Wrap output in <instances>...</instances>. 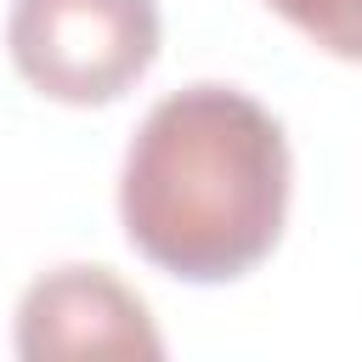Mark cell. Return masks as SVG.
Returning a JSON list of instances; mask_svg holds the SVG:
<instances>
[{
	"label": "cell",
	"instance_id": "6da1fadb",
	"mask_svg": "<svg viewBox=\"0 0 362 362\" xmlns=\"http://www.w3.org/2000/svg\"><path fill=\"white\" fill-rule=\"evenodd\" d=\"M283 124L232 85H181L141 119L119 221L141 260L181 283H232L255 272L288 215Z\"/></svg>",
	"mask_w": 362,
	"mask_h": 362
},
{
	"label": "cell",
	"instance_id": "7a4b0ae2",
	"mask_svg": "<svg viewBox=\"0 0 362 362\" xmlns=\"http://www.w3.org/2000/svg\"><path fill=\"white\" fill-rule=\"evenodd\" d=\"M6 51L17 74L68 107L119 102L158 57L153 0H11Z\"/></svg>",
	"mask_w": 362,
	"mask_h": 362
},
{
	"label": "cell",
	"instance_id": "3957f363",
	"mask_svg": "<svg viewBox=\"0 0 362 362\" xmlns=\"http://www.w3.org/2000/svg\"><path fill=\"white\" fill-rule=\"evenodd\" d=\"M147 305L107 266H57L17 305V356H158Z\"/></svg>",
	"mask_w": 362,
	"mask_h": 362
},
{
	"label": "cell",
	"instance_id": "277c9868",
	"mask_svg": "<svg viewBox=\"0 0 362 362\" xmlns=\"http://www.w3.org/2000/svg\"><path fill=\"white\" fill-rule=\"evenodd\" d=\"M266 6L328 57L362 62V0H266Z\"/></svg>",
	"mask_w": 362,
	"mask_h": 362
}]
</instances>
